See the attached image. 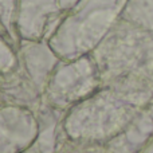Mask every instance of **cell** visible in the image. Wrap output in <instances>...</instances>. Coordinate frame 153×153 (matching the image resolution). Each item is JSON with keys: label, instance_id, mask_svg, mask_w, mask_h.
Returning <instances> with one entry per match:
<instances>
[{"label": "cell", "instance_id": "obj_2", "mask_svg": "<svg viewBox=\"0 0 153 153\" xmlns=\"http://www.w3.org/2000/svg\"><path fill=\"white\" fill-rule=\"evenodd\" d=\"M90 55L102 85L128 78L153 85V30L118 19Z\"/></svg>", "mask_w": 153, "mask_h": 153}, {"label": "cell", "instance_id": "obj_5", "mask_svg": "<svg viewBox=\"0 0 153 153\" xmlns=\"http://www.w3.org/2000/svg\"><path fill=\"white\" fill-rule=\"evenodd\" d=\"M101 86L100 71L90 54L71 61L61 59L48 76L42 105L66 113Z\"/></svg>", "mask_w": 153, "mask_h": 153}, {"label": "cell", "instance_id": "obj_1", "mask_svg": "<svg viewBox=\"0 0 153 153\" xmlns=\"http://www.w3.org/2000/svg\"><path fill=\"white\" fill-rule=\"evenodd\" d=\"M152 98L153 85L137 79L102 85L94 94L66 111L62 132L74 143L103 146L118 136Z\"/></svg>", "mask_w": 153, "mask_h": 153}, {"label": "cell", "instance_id": "obj_8", "mask_svg": "<svg viewBox=\"0 0 153 153\" xmlns=\"http://www.w3.org/2000/svg\"><path fill=\"white\" fill-rule=\"evenodd\" d=\"M153 138V103L149 102L136 118L103 148L109 153H137Z\"/></svg>", "mask_w": 153, "mask_h": 153}, {"label": "cell", "instance_id": "obj_12", "mask_svg": "<svg viewBox=\"0 0 153 153\" xmlns=\"http://www.w3.org/2000/svg\"><path fill=\"white\" fill-rule=\"evenodd\" d=\"M144 153H153V138L148 143V145L144 148Z\"/></svg>", "mask_w": 153, "mask_h": 153}, {"label": "cell", "instance_id": "obj_11", "mask_svg": "<svg viewBox=\"0 0 153 153\" xmlns=\"http://www.w3.org/2000/svg\"><path fill=\"white\" fill-rule=\"evenodd\" d=\"M18 62L16 51L10 46V43L0 35V74L13 69Z\"/></svg>", "mask_w": 153, "mask_h": 153}, {"label": "cell", "instance_id": "obj_4", "mask_svg": "<svg viewBox=\"0 0 153 153\" xmlns=\"http://www.w3.org/2000/svg\"><path fill=\"white\" fill-rule=\"evenodd\" d=\"M15 67L0 74V105L27 108L36 113L42 106L48 76L61 58L47 39H22Z\"/></svg>", "mask_w": 153, "mask_h": 153}, {"label": "cell", "instance_id": "obj_6", "mask_svg": "<svg viewBox=\"0 0 153 153\" xmlns=\"http://www.w3.org/2000/svg\"><path fill=\"white\" fill-rule=\"evenodd\" d=\"M79 0H20L19 34L22 39H48Z\"/></svg>", "mask_w": 153, "mask_h": 153}, {"label": "cell", "instance_id": "obj_3", "mask_svg": "<svg viewBox=\"0 0 153 153\" xmlns=\"http://www.w3.org/2000/svg\"><path fill=\"white\" fill-rule=\"evenodd\" d=\"M128 0H79L47 39L61 59L90 54L118 22Z\"/></svg>", "mask_w": 153, "mask_h": 153}, {"label": "cell", "instance_id": "obj_10", "mask_svg": "<svg viewBox=\"0 0 153 153\" xmlns=\"http://www.w3.org/2000/svg\"><path fill=\"white\" fill-rule=\"evenodd\" d=\"M120 20L141 28L153 30V0H128Z\"/></svg>", "mask_w": 153, "mask_h": 153}, {"label": "cell", "instance_id": "obj_9", "mask_svg": "<svg viewBox=\"0 0 153 153\" xmlns=\"http://www.w3.org/2000/svg\"><path fill=\"white\" fill-rule=\"evenodd\" d=\"M19 4L20 0H0V35L15 51L22 40L18 27Z\"/></svg>", "mask_w": 153, "mask_h": 153}, {"label": "cell", "instance_id": "obj_7", "mask_svg": "<svg viewBox=\"0 0 153 153\" xmlns=\"http://www.w3.org/2000/svg\"><path fill=\"white\" fill-rule=\"evenodd\" d=\"M39 133V121L32 110L0 105V153H22Z\"/></svg>", "mask_w": 153, "mask_h": 153}, {"label": "cell", "instance_id": "obj_13", "mask_svg": "<svg viewBox=\"0 0 153 153\" xmlns=\"http://www.w3.org/2000/svg\"><path fill=\"white\" fill-rule=\"evenodd\" d=\"M93 153H109V152H106V149L103 148V146L94 145V148H93Z\"/></svg>", "mask_w": 153, "mask_h": 153}, {"label": "cell", "instance_id": "obj_14", "mask_svg": "<svg viewBox=\"0 0 153 153\" xmlns=\"http://www.w3.org/2000/svg\"><path fill=\"white\" fill-rule=\"evenodd\" d=\"M151 102H152V103H153V98H152V101H151Z\"/></svg>", "mask_w": 153, "mask_h": 153}]
</instances>
